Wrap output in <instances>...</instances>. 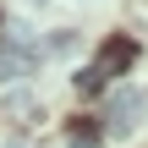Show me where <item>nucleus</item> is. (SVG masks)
Instances as JSON below:
<instances>
[{
	"instance_id": "obj_3",
	"label": "nucleus",
	"mask_w": 148,
	"mask_h": 148,
	"mask_svg": "<svg viewBox=\"0 0 148 148\" xmlns=\"http://www.w3.org/2000/svg\"><path fill=\"white\" fill-rule=\"evenodd\" d=\"M5 148H27V143H5Z\"/></svg>"
},
{
	"instance_id": "obj_2",
	"label": "nucleus",
	"mask_w": 148,
	"mask_h": 148,
	"mask_svg": "<svg viewBox=\"0 0 148 148\" xmlns=\"http://www.w3.org/2000/svg\"><path fill=\"white\" fill-rule=\"evenodd\" d=\"M143 110H148V93H137V88H121V93L110 99V110H104V132H110V137H126V132H137Z\"/></svg>"
},
{
	"instance_id": "obj_1",
	"label": "nucleus",
	"mask_w": 148,
	"mask_h": 148,
	"mask_svg": "<svg viewBox=\"0 0 148 148\" xmlns=\"http://www.w3.org/2000/svg\"><path fill=\"white\" fill-rule=\"evenodd\" d=\"M132 60H137V44H132L126 33H115V38H104V49L93 55V66L77 77V88H82V93H99V88H104L110 77H121Z\"/></svg>"
}]
</instances>
